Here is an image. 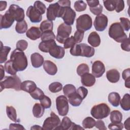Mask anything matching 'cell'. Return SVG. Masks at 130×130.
Returning <instances> with one entry per match:
<instances>
[{"mask_svg":"<svg viewBox=\"0 0 130 130\" xmlns=\"http://www.w3.org/2000/svg\"><path fill=\"white\" fill-rule=\"evenodd\" d=\"M129 117H128L126 120H125L124 122V127L126 129H129Z\"/></svg>","mask_w":130,"mask_h":130,"instance_id":"63","label":"cell"},{"mask_svg":"<svg viewBox=\"0 0 130 130\" xmlns=\"http://www.w3.org/2000/svg\"><path fill=\"white\" fill-rule=\"evenodd\" d=\"M76 44L73 36H71L68 38L63 43V48L64 49H68L72 48Z\"/></svg>","mask_w":130,"mask_h":130,"instance_id":"49","label":"cell"},{"mask_svg":"<svg viewBox=\"0 0 130 130\" xmlns=\"http://www.w3.org/2000/svg\"><path fill=\"white\" fill-rule=\"evenodd\" d=\"M37 87L36 84L31 80L24 81L21 84V89L29 93L34 91Z\"/></svg>","mask_w":130,"mask_h":130,"instance_id":"25","label":"cell"},{"mask_svg":"<svg viewBox=\"0 0 130 130\" xmlns=\"http://www.w3.org/2000/svg\"><path fill=\"white\" fill-rule=\"evenodd\" d=\"M4 67L1 64L0 65V73H1V81L5 77V71H4Z\"/></svg>","mask_w":130,"mask_h":130,"instance_id":"62","label":"cell"},{"mask_svg":"<svg viewBox=\"0 0 130 130\" xmlns=\"http://www.w3.org/2000/svg\"><path fill=\"white\" fill-rule=\"evenodd\" d=\"M57 3L62 7H71V1L69 0H60Z\"/></svg>","mask_w":130,"mask_h":130,"instance_id":"59","label":"cell"},{"mask_svg":"<svg viewBox=\"0 0 130 130\" xmlns=\"http://www.w3.org/2000/svg\"><path fill=\"white\" fill-rule=\"evenodd\" d=\"M40 104L44 107L45 109H48L50 108L51 106V100L47 95L44 96L40 100Z\"/></svg>","mask_w":130,"mask_h":130,"instance_id":"47","label":"cell"},{"mask_svg":"<svg viewBox=\"0 0 130 130\" xmlns=\"http://www.w3.org/2000/svg\"><path fill=\"white\" fill-rule=\"evenodd\" d=\"M26 15L32 23H39L42 19V15L32 6H30L27 8Z\"/></svg>","mask_w":130,"mask_h":130,"instance_id":"15","label":"cell"},{"mask_svg":"<svg viewBox=\"0 0 130 130\" xmlns=\"http://www.w3.org/2000/svg\"><path fill=\"white\" fill-rule=\"evenodd\" d=\"M11 50V47L9 46H4L1 42V53H0V63H3L7 60L8 54Z\"/></svg>","mask_w":130,"mask_h":130,"instance_id":"30","label":"cell"},{"mask_svg":"<svg viewBox=\"0 0 130 130\" xmlns=\"http://www.w3.org/2000/svg\"><path fill=\"white\" fill-rule=\"evenodd\" d=\"M120 24L125 31H128L130 28V22L128 18L125 17H120L119 18Z\"/></svg>","mask_w":130,"mask_h":130,"instance_id":"48","label":"cell"},{"mask_svg":"<svg viewBox=\"0 0 130 130\" xmlns=\"http://www.w3.org/2000/svg\"><path fill=\"white\" fill-rule=\"evenodd\" d=\"M75 10L77 12H82L86 10L87 7L86 4L83 1H76L74 5Z\"/></svg>","mask_w":130,"mask_h":130,"instance_id":"43","label":"cell"},{"mask_svg":"<svg viewBox=\"0 0 130 130\" xmlns=\"http://www.w3.org/2000/svg\"><path fill=\"white\" fill-rule=\"evenodd\" d=\"M12 17L14 20L18 22L22 21L25 17L24 10L18 5L12 4L10 6L9 9L7 11Z\"/></svg>","mask_w":130,"mask_h":130,"instance_id":"11","label":"cell"},{"mask_svg":"<svg viewBox=\"0 0 130 130\" xmlns=\"http://www.w3.org/2000/svg\"><path fill=\"white\" fill-rule=\"evenodd\" d=\"M87 41L93 47H97L101 44V38L96 31H92L89 35Z\"/></svg>","mask_w":130,"mask_h":130,"instance_id":"23","label":"cell"},{"mask_svg":"<svg viewBox=\"0 0 130 130\" xmlns=\"http://www.w3.org/2000/svg\"><path fill=\"white\" fill-rule=\"evenodd\" d=\"M70 53L73 56L91 57L94 54V49L86 44H76L70 49Z\"/></svg>","mask_w":130,"mask_h":130,"instance_id":"2","label":"cell"},{"mask_svg":"<svg viewBox=\"0 0 130 130\" xmlns=\"http://www.w3.org/2000/svg\"><path fill=\"white\" fill-rule=\"evenodd\" d=\"M89 8L94 7L100 4V2L98 0H93V1H86Z\"/></svg>","mask_w":130,"mask_h":130,"instance_id":"60","label":"cell"},{"mask_svg":"<svg viewBox=\"0 0 130 130\" xmlns=\"http://www.w3.org/2000/svg\"><path fill=\"white\" fill-rule=\"evenodd\" d=\"M105 72L104 64L100 60H96L92 64V74L96 78L102 77Z\"/></svg>","mask_w":130,"mask_h":130,"instance_id":"14","label":"cell"},{"mask_svg":"<svg viewBox=\"0 0 130 130\" xmlns=\"http://www.w3.org/2000/svg\"><path fill=\"white\" fill-rule=\"evenodd\" d=\"M56 44L54 40H50L46 41H42L39 45V49L43 52H49L50 49L52 46Z\"/></svg>","mask_w":130,"mask_h":130,"instance_id":"27","label":"cell"},{"mask_svg":"<svg viewBox=\"0 0 130 130\" xmlns=\"http://www.w3.org/2000/svg\"><path fill=\"white\" fill-rule=\"evenodd\" d=\"M30 129H43V128L42 127H41L38 125H34L30 128Z\"/></svg>","mask_w":130,"mask_h":130,"instance_id":"64","label":"cell"},{"mask_svg":"<svg viewBox=\"0 0 130 130\" xmlns=\"http://www.w3.org/2000/svg\"><path fill=\"white\" fill-rule=\"evenodd\" d=\"M34 7L41 15L45 13L46 9V7L45 4H44L42 2L40 1H37L34 3Z\"/></svg>","mask_w":130,"mask_h":130,"instance_id":"42","label":"cell"},{"mask_svg":"<svg viewBox=\"0 0 130 130\" xmlns=\"http://www.w3.org/2000/svg\"><path fill=\"white\" fill-rule=\"evenodd\" d=\"M72 32V27L64 23H61L58 27L57 30V36L56 39L58 42L63 44L65 41L69 38Z\"/></svg>","mask_w":130,"mask_h":130,"instance_id":"8","label":"cell"},{"mask_svg":"<svg viewBox=\"0 0 130 130\" xmlns=\"http://www.w3.org/2000/svg\"><path fill=\"white\" fill-rule=\"evenodd\" d=\"M30 60L32 67L35 68L41 67L44 62L43 56L37 52H35L31 55Z\"/></svg>","mask_w":130,"mask_h":130,"instance_id":"21","label":"cell"},{"mask_svg":"<svg viewBox=\"0 0 130 130\" xmlns=\"http://www.w3.org/2000/svg\"><path fill=\"white\" fill-rule=\"evenodd\" d=\"M43 66L45 72L50 75H54L57 72V68L56 65L51 60H45Z\"/></svg>","mask_w":130,"mask_h":130,"instance_id":"20","label":"cell"},{"mask_svg":"<svg viewBox=\"0 0 130 130\" xmlns=\"http://www.w3.org/2000/svg\"><path fill=\"white\" fill-rule=\"evenodd\" d=\"M44 107L39 103H36L32 108V114L36 118L41 117L44 113Z\"/></svg>","mask_w":130,"mask_h":130,"instance_id":"29","label":"cell"},{"mask_svg":"<svg viewBox=\"0 0 130 130\" xmlns=\"http://www.w3.org/2000/svg\"><path fill=\"white\" fill-rule=\"evenodd\" d=\"M53 24L52 21L48 20H45L41 23L40 29L42 32L47 31H52Z\"/></svg>","mask_w":130,"mask_h":130,"instance_id":"33","label":"cell"},{"mask_svg":"<svg viewBox=\"0 0 130 130\" xmlns=\"http://www.w3.org/2000/svg\"><path fill=\"white\" fill-rule=\"evenodd\" d=\"M76 91V87L74 85L71 84H66L63 87V92L66 96L67 98L71 94L73 93Z\"/></svg>","mask_w":130,"mask_h":130,"instance_id":"38","label":"cell"},{"mask_svg":"<svg viewBox=\"0 0 130 130\" xmlns=\"http://www.w3.org/2000/svg\"><path fill=\"white\" fill-rule=\"evenodd\" d=\"M106 77L110 82L116 83L119 80L120 73L116 69H111L106 72Z\"/></svg>","mask_w":130,"mask_h":130,"instance_id":"22","label":"cell"},{"mask_svg":"<svg viewBox=\"0 0 130 130\" xmlns=\"http://www.w3.org/2000/svg\"><path fill=\"white\" fill-rule=\"evenodd\" d=\"M27 29V24L25 20L18 22L15 26V30L18 34H24Z\"/></svg>","mask_w":130,"mask_h":130,"instance_id":"35","label":"cell"},{"mask_svg":"<svg viewBox=\"0 0 130 130\" xmlns=\"http://www.w3.org/2000/svg\"><path fill=\"white\" fill-rule=\"evenodd\" d=\"M122 77L123 80H125V86L129 88V82H130V69L128 68L124 70L122 73Z\"/></svg>","mask_w":130,"mask_h":130,"instance_id":"45","label":"cell"},{"mask_svg":"<svg viewBox=\"0 0 130 130\" xmlns=\"http://www.w3.org/2000/svg\"><path fill=\"white\" fill-rule=\"evenodd\" d=\"M92 25L91 17L87 14L79 16L76 19V28L82 31H87L90 29Z\"/></svg>","mask_w":130,"mask_h":130,"instance_id":"7","label":"cell"},{"mask_svg":"<svg viewBox=\"0 0 130 130\" xmlns=\"http://www.w3.org/2000/svg\"><path fill=\"white\" fill-rule=\"evenodd\" d=\"M77 73L79 76H81L83 74L89 73V68L88 66L85 63H82L80 64L77 68Z\"/></svg>","mask_w":130,"mask_h":130,"instance_id":"40","label":"cell"},{"mask_svg":"<svg viewBox=\"0 0 130 130\" xmlns=\"http://www.w3.org/2000/svg\"><path fill=\"white\" fill-rule=\"evenodd\" d=\"M6 113L10 119L14 122H19V119H17L16 109L12 106H7L6 107Z\"/></svg>","mask_w":130,"mask_h":130,"instance_id":"32","label":"cell"},{"mask_svg":"<svg viewBox=\"0 0 130 130\" xmlns=\"http://www.w3.org/2000/svg\"><path fill=\"white\" fill-rule=\"evenodd\" d=\"M61 121L59 117L53 112L50 113V116L47 117L44 121L42 128L44 130H52L59 125Z\"/></svg>","mask_w":130,"mask_h":130,"instance_id":"10","label":"cell"},{"mask_svg":"<svg viewBox=\"0 0 130 130\" xmlns=\"http://www.w3.org/2000/svg\"><path fill=\"white\" fill-rule=\"evenodd\" d=\"M104 7L109 11H113L115 9V0L103 1Z\"/></svg>","mask_w":130,"mask_h":130,"instance_id":"46","label":"cell"},{"mask_svg":"<svg viewBox=\"0 0 130 130\" xmlns=\"http://www.w3.org/2000/svg\"><path fill=\"white\" fill-rule=\"evenodd\" d=\"M108 101L114 107H117L120 101V96L116 92H112L108 95Z\"/></svg>","mask_w":130,"mask_h":130,"instance_id":"28","label":"cell"},{"mask_svg":"<svg viewBox=\"0 0 130 130\" xmlns=\"http://www.w3.org/2000/svg\"><path fill=\"white\" fill-rule=\"evenodd\" d=\"M76 92L82 98L83 100L86 97L88 94L87 89L83 86L79 87L77 89H76Z\"/></svg>","mask_w":130,"mask_h":130,"instance_id":"54","label":"cell"},{"mask_svg":"<svg viewBox=\"0 0 130 130\" xmlns=\"http://www.w3.org/2000/svg\"><path fill=\"white\" fill-rule=\"evenodd\" d=\"M41 38L42 41H46L50 40H54L56 37L55 34L52 31H47L42 32Z\"/></svg>","mask_w":130,"mask_h":130,"instance_id":"41","label":"cell"},{"mask_svg":"<svg viewBox=\"0 0 130 130\" xmlns=\"http://www.w3.org/2000/svg\"><path fill=\"white\" fill-rule=\"evenodd\" d=\"M7 3L6 1H1L0 2V11H2L6 9L7 7Z\"/></svg>","mask_w":130,"mask_h":130,"instance_id":"61","label":"cell"},{"mask_svg":"<svg viewBox=\"0 0 130 130\" xmlns=\"http://www.w3.org/2000/svg\"><path fill=\"white\" fill-rule=\"evenodd\" d=\"M124 8V1L122 0H115V9L116 12L119 13L123 10Z\"/></svg>","mask_w":130,"mask_h":130,"instance_id":"53","label":"cell"},{"mask_svg":"<svg viewBox=\"0 0 130 130\" xmlns=\"http://www.w3.org/2000/svg\"><path fill=\"white\" fill-rule=\"evenodd\" d=\"M21 80L18 76L15 75L6 76L0 82L1 91L5 88H13L16 91H20L21 90Z\"/></svg>","mask_w":130,"mask_h":130,"instance_id":"4","label":"cell"},{"mask_svg":"<svg viewBox=\"0 0 130 130\" xmlns=\"http://www.w3.org/2000/svg\"><path fill=\"white\" fill-rule=\"evenodd\" d=\"M74 122H73L71 119L67 116L64 117L59 125L56 127L55 129H61V130H72Z\"/></svg>","mask_w":130,"mask_h":130,"instance_id":"24","label":"cell"},{"mask_svg":"<svg viewBox=\"0 0 130 130\" xmlns=\"http://www.w3.org/2000/svg\"><path fill=\"white\" fill-rule=\"evenodd\" d=\"M68 98H69V102L74 107L79 106L83 100L82 98L77 93L76 91L69 95Z\"/></svg>","mask_w":130,"mask_h":130,"instance_id":"26","label":"cell"},{"mask_svg":"<svg viewBox=\"0 0 130 130\" xmlns=\"http://www.w3.org/2000/svg\"><path fill=\"white\" fill-rule=\"evenodd\" d=\"M95 120L91 117H86L82 121V126L84 128H91L95 125Z\"/></svg>","mask_w":130,"mask_h":130,"instance_id":"37","label":"cell"},{"mask_svg":"<svg viewBox=\"0 0 130 130\" xmlns=\"http://www.w3.org/2000/svg\"><path fill=\"white\" fill-rule=\"evenodd\" d=\"M84 35V31H80L79 30H77L75 32V34L73 37L76 43H79L81 42V41L83 40Z\"/></svg>","mask_w":130,"mask_h":130,"instance_id":"51","label":"cell"},{"mask_svg":"<svg viewBox=\"0 0 130 130\" xmlns=\"http://www.w3.org/2000/svg\"><path fill=\"white\" fill-rule=\"evenodd\" d=\"M121 43V48L123 50L127 52H129L130 51L129 39L128 38H127Z\"/></svg>","mask_w":130,"mask_h":130,"instance_id":"56","label":"cell"},{"mask_svg":"<svg viewBox=\"0 0 130 130\" xmlns=\"http://www.w3.org/2000/svg\"><path fill=\"white\" fill-rule=\"evenodd\" d=\"M95 126L96 127V128H97L98 129H99L100 130H106L107 129V127L105 126V123L104 122V121L103 120H100V119H99L96 121Z\"/></svg>","mask_w":130,"mask_h":130,"instance_id":"57","label":"cell"},{"mask_svg":"<svg viewBox=\"0 0 130 130\" xmlns=\"http://www.w3.org/2000/svg\"><path fill=\"white\" fill-rule=\"evenodd\" d=\"M50 55L56 59L62 58L64 55V49L61 46H58L56 44L51 47L49 51Z\"/></svg>","mask_w":130,"mask_h":130,"instance_id":"17","label":"cell"},{"mask_svg":"<svg viewBox=\"0 0 130 130\" xmlns=\"http://www.w3.org/2000/svg\"><path fill=\"white\" fill-rule=\"evenodd\" d=\"M62 85L58 82H54L51 83L49 85V89L52 93H56L61 90Z\"/></svg>","mask_w":130,"mask_h":130,"instance_id":"39","label":"cell"},{"mask_svg":"<svg viewBox=\"0 0 130 130\" xmlns=\"http://www.w3.org/2000/svg\"><path fill=\"white\" fill-rule=\"evenodd\" d=\"M42 32L40 28L36 26H31L26 32V37L31 40H36L41 37Z\"/></svg>","mask_w":130,"mask_h":130,"instance_id":"18","label":"cell"},{"mask_svg":"<svg viewBox=\"0 0 130 130\" xmlns=\"http://www.w3.org/2000/svg\"><path fill=\"white\" fill-rule=\"evenodd\" d=\"M1 18V29H7L10 28L14 22V19L8 13L6 12L4 15H0Z\"/></svg>","mask_w":130,"mask_h":130,"instance_id":"16","label":"cell"},{"mask_svg":"<svg viewBox=\"0 0 130 130\" xmlns=\"http://www.w3.org/2000/svg\"><path fill=\"white\" fill-rule=\"evenodd\" d=\"M110 119L112 122H120L122 120V114L119 111H112L110 113Z\"/></svg>","mask_w":130,"mask_h":130,"instance_id":"34","label":"cell"},{"mask_svg":"<svg viewBox=\"0 0 130 130\" xmlns=\"http://www.w3.org/2000/svg\"><path fill=\"white\" fill-rule=\"evenodd\" d=\"M81 82L83 85L91 87L95 83V77L92 74L87 73L81 76Z\"/></svg>","mask_w":130,"mask_h":130,"instance_id":"19","label":"cell"},{"mask_svg":"<svg viewBox=\"0 0 130 130\" xmlns=\"http://www.w3.org/2000/svg\"><path fill=\"white\" fill-rule=\"evenodd\" d=\"M110 108L107 104L101 103L93 106L90 111L91 116L97 119H102L108 116Z\"/></svg>","mask_w":130,"mask_h":130,"instance_id":"5","label":"cell"},{"mask_svg":"<svg viewBox=\"0 0 130 130\" xmlns=\"http://www.w3.org/2000/svg\"><path fill=\"white\" fill-rule=\"evenodd\" d=\"M10 59L12 60L15 69L18 71H23L27 67V59L25 53L17 49L11 54Z\"/></svg>","mask_w":130,"mask_h":130,"instance_id":"1","label":"cell"},{"mask_svg":"<svg viewBox=\"0 0 130 130\" xmlns=\"http://www.w3.org/2000/svg\"><path fill=\"white\" fill-rule=\"evenodd\" d=\"M89 10L90 12L95 15H99L101 14V13L103 11V6L100 4L99 5L92 7V8H89Z\"/></svg>","mask_w":130,"mask_h":130,"instance_id":"55","label":"cell"},{"mask_svg":"<svg viewBox=\"0 0 130 130\" xmlns=\"http://www.w3.org/2000/svg\"><path fill=\"white\" fill-rule=\"evenodd\" d=\"M28 46V43L25 40H19L16 45V49L23 51L26 49Z\"/></svg>","mask_w":130,"mask_h":130,"instance_id":"50","label":"cell"},{"mask_svg":"<svg viewBox=\"0 0 130 130\" xmlns=\"http://www.w3.org/2000/svg\"><path fill=\"white\" fill-rule=\"evenodd\" d=\"M108 34L110 38L118 43H122L127 38L120 22H118L111 24L109 28Z\"/></svg>","mask_w":130,"mask_h":130,"instance_id":"3","label":"cell"},{"mask_svg":"<svg viewBox=\"0 0 130 130\" xmlns=\"http://www.w3.org/2000/svg\"><path fill=\"white\" fill-rule=\"evenodd\" d=\"M63 7H61L57 2L51 4L47 8L46 17L48 20L53 21L56 17H61Z\"/></svg>","mask_w":130,"mask_h":130,"instance_id":"6","label":"cell"},{"mask_svg":"<svg viewBox=\"0 0 130 130\" xmlns=\"http://www.w3.org/2000/svg\"><path fill=\"white\" fill-rule=\"evenodd\" d=\"M108 22V18L105 15L101 14L96 16L93 22L95 29L99 31H104L107 27Z\"/></svg>","mask_w":130,"mask_h":130,"instance_id":"13","label":"cell"},{"mask_svg":"<svg viewBox=\"0 0 130 130\" xmlns=\"http://www.w3.org/2000/svg\"><path fill=\"white\" fill-rule=\"evenodd\" d=\"M56 106L59 115L64 116L69 112V101L67 96L61 95L56 99Z\"/></svg>","mask_w":130,"mask_h":130,"instance_id":"9","label":"cell"},{"mask_svg":"<svg viewBox=\"0 0 130 130\" xmlns=\"http://www.w3.org/2000/svg\"><path fill=\"white\" fill-rule=\"evenodd\" d=\"M4 68H5V70L6 71V72L11 75H15L17 73V71L15 69L13 65V63L11 59H9L8 60H7L5 63V66H4Z\"/></svg>","mask_w":130,"mask_h":130,"instance_id":"36","label":"cell"},{"mask_svg":"<svg viewBox=\"0 0 130 130\" xmlns=\"http://www.w3.org/2000/svg\"><path fill=\"white\" fill-rule=\"evenodd\" d=\"M30 95L34 99L40 100L44 96V93L40 88L37 87L34 91L30 93Z\"/></svg>","mask_w":130,"mask_h":130,"instance_id":"44","label":"cell"},{"mask_svg":"<svg viewBox=\"0 0 130 130\" xmlns=\"http://www.w3.org/2000/svg\"><path fill=\"white\" fill-rule=\"evenodd\" d=\"M120 106L124 111H129L130 110V95L128 93L125 94L121 100L120 101Z\"/></svg>","mask_w":130,"mask_h":130,"instance_id":"31","label":"cell"},{"mask_svg":"<svg viewBox=\"0 0 130 130\" xmlns=\"http://www.w3.org/2000/svg\"><path fill=\"white\" fill-rule=\"evenodd\" d=\"M76 16V12L71 7H63V13L61 18L65 24L68 25H73L74 23Z\"/></svg>","mask_w":130,"mask_h":130,"instance_id":"12","label":"cell"},{"mask_svg":"<svg viewBox=\"0 0 130 130\" xmlns=\"http://www.w3.org/2000/svg\"><path fill=\"white\" fill-rule=\"evenodd\" d=\"M9 129H25L22 125L19 123H11L9 125Z\"/></svg>","mask_w":130,"mask_h":130,"instance_id":"58","label":"cell"},{"mask_svg":"<svg viewBox=\"0 0 130 130\" xmlns=\"http://www.w3.org/2000/svg\"><path fill=\"white\" fill-rule=\"evenodd\" d=\"M108 128L111 130H121L123 128V124L120 122H112L108 125Z\"/></svg>","mask_w":130,"mask_h":130,"instance_id":"52","label":"cell"}]
</instances>
